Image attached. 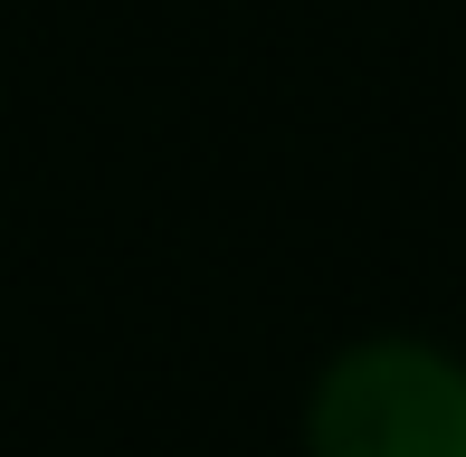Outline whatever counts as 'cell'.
I'll return each mask as SVG.
<instances>
[{"mask_svg": "<svg viewBox=\"0 0 466 457\" xmlns=\"http://www.w3.org/2000/svg\"><path fill=\"white\" fill-rule=\"evenodd\" d=\"M295 457H466V352L410 324L343 334L305 371Z\"/></svg>", "mask_w": 466, "mask_h": 457, "instance_id": "cell-1", "label": "cell"}]
</instances>
